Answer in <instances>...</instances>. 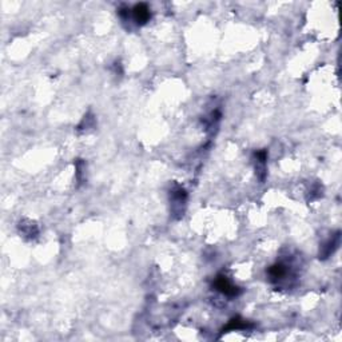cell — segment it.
<instances>
[{"instance_id": "1", "label": "cell", "mask_w": 342, "mask_h": 342, "mask_svg": "<svg viewBox=\"0 0 342 342\" xmlns=\"http://www.w3.org/2000/svg\"><path fill=\"white\" fill-rule=\"evenodd\" d=\"M214 286L216 287V290H219L221 293L226 294V296H230V297H234L239 293L238 287L234 286L225 276H218L215 282H214Z\"/></svg>"}, {"instance_id": "2", "label": "cell", "mask_w": 342, "mask_h": 342, "mask_svg": "<svg viewBox=\"0 0 342 342\" xmlns=\"http://www.w3.org/2000/svg\"><path fill=\"white\" fill-rule=\"evenodd\" d=\"M132 14H134V19L141 24H145L146 21H149L151 16L150 10L146 4H136L132 10Z\"/></svg>"}]
</instances>
